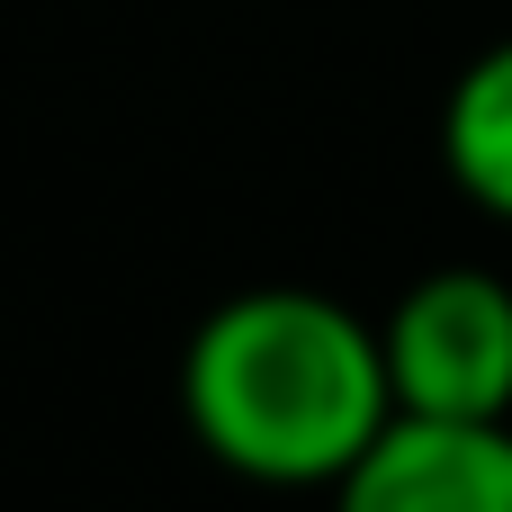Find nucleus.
Returning a JSON list of instances; mask_svg holds the SVG:
<instances>
[{"mask_svg": "<svg viewBox=\"0 0 512 512\" xmlns=\"http://www.w3.org/2000/svg\"><path fill=\"white\" fill-rule=\"evenodd\" d=\"M180 423L243 486L333 495L396 423L387 342L324 288H243L189 324Z\"/></svg>", "mask_w": 512, "mask_h": 512, "instance_id": "1", "label": "nucleus"}, {"mask_svg": "<svg viewBox=\"0 0 512 512\" xmlns=\"http://www.w3.org/2000/svg\"><path fill=\"white\" fill-rule=\"evenodd\" d=\"M378 342H387L396 414L512 423V279L432 270L378 315Z\"/></svg>", "mask_w": 512, "mask_h": 512, "instance_id": "2", "label": "nucleus"}, {"mask_svg": "<svg viewBox=\"0 0 512 512\" xmlns=\"http://www.w3.org/2000/svg\"><path fill=\"white\" fill-rule=\"evenodd\" d=\"M333 512H512V423L396 414L333 486Z\"/></svg>", "mask_w": 512, "mask_h": 512, "instance_id": "3", "label": "nucleus"}, {"mask_svg": "<svg viewBox=\"0 0 512 512\" xmlns=\"http://www.w3.org/2000/svg\"><path fill=\"white\" fill-rule=\"evenodd\" d=\"M441 162L468 207L512 225V36L486 45L441 99Z\"/></svg>", "mask_w": 512, "mask_h": 512, "instance_id": "4", "label": "nucleus"}]
</instances>
